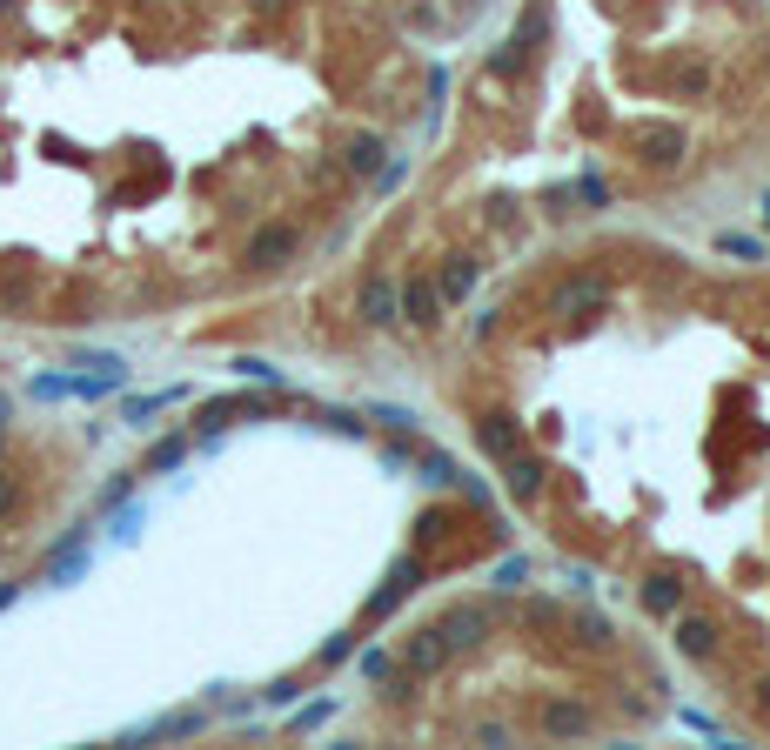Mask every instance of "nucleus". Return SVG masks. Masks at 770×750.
<instances>
[{
    "instance_id": "1",
    "label": "nucleus",
    "mask_w": 770,
    "mask_h": 750,
    "mask_svg": "<svg viewBox=\"0 0 770 750\" xmlns=\"http://www.w3.org/2000/svg\"><path fill=\"white\" fill-rule=\"evenodd\" d=\"M422 583H429V563H422V556H396V563H389V576H382V590L369 596V610H362V617H369V623H389L402 603L422 590Z\"/></svg>"
},
{
    "instance_id": "2",
    "label": "nucleus",
    "mask_w": 770,
    "mask_h": 750,
    "mask_svg": "<svg viewBox=\"0 0 770 750\" xmlns=\"http://www.w3.org/2000/svg\"><path fill=\"white\" fill-rule=\"evenodd\" d=\"M295 255H302V228H288V221H268V228H255V235H248V248H242V262L248 268H288L295 262Z\"/></svg>"
},
{
    "instance_id": "3",
    "label": "nucleus",
    "mask_w": 770,
    "mask_h": 750,
    "mask_svg": "<svg viewBox=\"0 0 770 750\" xmlns=\"http://www.w3.org/2000/svg\"><path fill=\"white\" fill-rule=\"evenodd\" d=\"M355 315H362V329L389 335V329H396V322H402L396 282H389V275H369V282H362V295H355Z\"/></svg>"
},
{
    "instance_id": "4",
    "label": "nucleus",
    "mask_w": 770,
    "mask_h": 750,
    "mask_svg": "<svg viewBox=\"0 0 770 750\" xmlns=\"http://www.w3.org/2000/svg\"><path fill=\"white\" fill-rule=\"evenodd\" d=\"M449 657H456V650H449V643H442V630L429 623V630H409V643L396 650V670H409V677H436Z\"/></svg>"
},
{
    "instance_id": "5",
    "label": "nucleus",
    "mask_w": 770,
    "mask_h": 750,
    "mask_svg": "<svg viewBox=\"0 0 770 750\" xmlns=\"http://www.w3.org/2000/svg\"><path fill=\"white\" fill-rule=\"evenodd\" d=\"M436 630H442V643H449V650H476V643L489 637V610H483V603H456V610H449Z\"/></svg>"
},
{
    "instance_id": "6",
    "label": "nucleus",
    "mask_w": 770,
    "mask_h": 750,
    "mask_svg": "<svg viewBox=\"0 0 770 750\" xmlns=\"http://www.w3.org/2000/svg\"><path fill=\"white\" fill-rule=\"evenodd\" d=\"M476 442H483V456H516L523 449V422L509 416V409H489V416H476Z\"/></svg>"
},
{
    "instance_id": "7",
    "label": "nucleus",
    "mask_w": 770,
    "mask_h": 750,
    "mask_svg": "<svg viewBox=\"0 0 770 750\" xmlns=\"http://www.w3.org/2000/svg\"><path fill=\"white\" fill-rule=\"evenodd\" d=\"M396 302H402V315H409L416 329H442V295H436V282L409 275V282H396Z\"/></svg>"
},
{
    "instance_id": "8",
    "label": "nucleus",
    "mask_w": 770,
    "mask_h": 750,
    "mask_svg": "<svg viewBox=\"0 0 770 750\" xmlns=\"http://www.w3.org/2000/svg\"><path fill=\"white\" fill-rule=\"evenodd\" d=\"M483 282V262L476 255H442V275H436V295L442 309H456V302H469V288Z\"/></svg>"
},
{
    "instance_id": "9",
    "label": "nucleus",
    "mask_w": 770,
    "mask_h": 750,
    "mask_svg": "<svg viewBox=\"0 0 770 750\" xmlns=\"http://www.w3.org/2000/svg\"><path fill=\"white\" fill-rule=\"evenodd\" d=\"M543 476H550V463H543V456H523V449H516V456H503V489L516 496V503H536V496H543Z\"/></svg>"
},
{
    "instance_id": "10",
    "label": "nucleus",
    "mask_w": 770,
    "mask_h": 750,
    "mask_svg": "<svg viewBox=\"0 0 770 750\" xmlns=\"http://www.w3.org/2000/svg\"><path fill=\"white\" fill-rule=\"evenodd\" d=\"M590 730H596L590 704H576V697H550L543 704V737H590Z\"/></svg>"
},
{
    "instance_id": "11",
    "label": "nucleus",
    "mask_w": 770,
    "mask_h": 750,
    "mask_svg": "<svg viewBox=\"0 0 770 750\" xmlns=\"http://www.w3.org/2000/svg\"><path fill=\"white\" fill-rule=\"evenodd\" d=\"M255 422V416H268V396H221V402H208V409H201V436H215V429H228V422Z\"/></svg>"
},
{
    "instance_id": "12",
    "label": "nucleus",
    "mask_w": 770,
    "mask_h": 750,
    "mask_svg": "<svg viewBox=\"0 0 770 750\" xmlns=\"http://www.w3.org/2000/svg\"><path fill=\"white\" fill-rule=\"evenodd\" d=\"M670 623H677V650L690 663H710V657H717V623H710V617H683V610H677Z\"/></svg>"
},
{
    "instance_id": "13",
    "label": "nucleus",
    "mask_w": 770,
    "mask_h": 750,
    "mask_svg": "<svg viewBox=\"0 0 770 750\" xmlns=\"http://www.w3.org/2000/svg\"><path fill=\"white\" fill-rule=\"evenodd\" d=\"M643 610L670 623V617L683 610V576H677V570H657V576H643Z\"/></svg>"
},
{
    "instance_id": "14",
    "label": "nucleus",
    "mask_w": 770,
    "mask_h": 750,
    "mask_svg": "<svg viewBox=\"0 0 770 750\" xmlns=\"http://www.w3.org/2000/svg\"><path fill=\"white\" fill-rule=\"evenodd\" d=\"M630 141H637V155L650 161V168H677L683 161V134L677 128H637Z\"/></svg>"
},
{
    "instance_id": "15",
    "label": "nucleus",
    "mask_w": 770,
    "mask_h": 750,
    "mask_svg": "<svg viewBox=\"0 0 770 750\" xmlns=\"http://www.w3.org/2000/svg\"><path fill=\"white\" fill-rule=\"evenodd\" d=\"M201 724H208V717H201V710H168V717H161V724H148V730H134L128 744H161V737H195Z\"/></svg>"
},
{
    "instance_id": "16",
    "label": "nucleus",
    "mask_w": 770,
    "mask_h": 750,
    "mask_svg": "<svg viewBox=\"0 0 770 750\" xmlns=\"http://www.w3.org/2000/svg\"><path fill=\"white\" fill-rule=\"evenodd\" d=\"M342 168H349L355 181H375L382 175V141H375V134H355L349 148H342Z\"/></svg>"
},
{
    "instance_id": "17",
    "label": "nucleus",
    "mask_w": 770,
    "mask_h": 750,
    "mask_svg": "<svg viewBox=\"0 0 770 750\" xmlns=\"http://www.w3.org/2000/svg\"><path fill=\"white\" fill-rule=\"evenodd\" d=\"M603 302H610L603 275H576V282L563 288V295H556V309H563V315H570V309H603Z\"/></svg>"
},
{
    "instance_id": "18",
    "label": "nucleus",
    "mask_w": 770,
    "mask_h": 750,
    "mask_svg": "<svg viewBox=\"0 0 770 750\" xmlns=\"http://www.w3.org/2000/svg\"><path fill=\"white\" fill-rule=\"evenodd\" d=\"M188 449H195V436H161L148 449V463H141V476H161V469H181L188 463Z\"/></svg>"
},
{
    "instance_id": "19",
    "label": "nucleus",
    "mask_w": 770,
    "mask_h": 750,
    "mask_svg": "<svg viewBox=\"0 0 770 750\" xmlns=\"http://www.w3.org/2000/svg\"><path fill=\"white\" fill-rule=\"evenodd\" d=\"M543 34H550V0H529V14L516 21V34H509V41L523 47V54H536V47H543Z\"/></svg>"
},
{
    "instance_id": "20",
    "label": "nucleus",
    "mask_w": 770,
    "mask_h": 750,
    "mask_svg": "<svg viewBox=\"0 0 770 750\" xmlns=\"http://www.w3.org/2000/svg\"><path fill=\"white\" fill-rule=\"evenodd\" d=\"M181 396H188V389H161V396H134V402H121V422H134V429H141L148 416H161V409H168V402H181Z\"/></svg>"
},
{
    "instance_id": "21",
    "label": "nucleus",
    "mask_w": 770,
    "mask_h": 750,
    "mask_svg": "<svg viewBox=\"0 0 770 750\" xmlns=\"http://www.w3.org/2000/svg\"><path fill=\"white\" fill-rule=\"evenodd\" d=\"M422 483H429V489H449V483H456V463H449L442 449H422Z\"/></svg>"
},
{
    "instance_id": "22",
    "label": "nucleus",
    "mask_w": 770,
    "mask_h": 750,
    "mask_svg": "<svg viewBox=\"0 0 770 750\" xmlns=\"http://www.w3.org/2000/svg\"><path fill=\"white\" fill-rule=\"evenodd\" d=\"M88 570V550H81V543H74V550H61L54 556V563H47V583H74V576Z\"/></svg>"
},
{
    "instance_id": "23",
    "label": "nucleus",
    "mask_w": 770,
    "mask_h": 750,
    "mask_svg": "<svg viewBox=\"0 0 770 750\" xmlns=\"http://www.w3.org/2000/svg\"><path fill=\"white\" fill-rule=\"evenodd\" d=\"M489 583H496V590H523V583H529V556H503Z\"/></svg>"
},
{
    "instance_id": "24",
    "label": "nucleus",
    "mask_w": 770,
    "mask_h": 750,
    "mask_svg": "<svg viewBox=\"0 0 770 750\" xmlns=\"http://www.w3.org/2000/svg\"><path fill=\"white\" fill-rule=\"evenodd\" d=\"M677 94H690V101H704V94H710V67H704V61H690V67L677 74Z\"/></svg>"
},
{
    "instance_id": "25",
    "label": "nucleus",
    "mask_w": 770,
    "mask_h": 750,
    "mask_svg": "<svg viewBox=\"0 0 770 750\" xmlns=\"http://www.w3.org/2000/svg\"><path fill=\"white\" fill-rule=\"evenodd\" d=\"M322 422H329L335 436H369V422L355 416V409H329V416H322Z\"/></svg>"
},
{
    "instance_id": "26",
    "label": "nucleus",
    "mask_w": 770,
    "mask_h": 750,
    "mask_svg": "<svg viewBox=\"0 0 770 750\" xmlns=\"http://www.w3.org/2000/svg\"><path fill=\"white\" fill-rule=\"evenodd\" d=\"M235 369H242V375H255V382H268V389H282V369H268L262 355H242Z\"/></svg>"
},
{
    "instance_id": "27",
    "label": "nucleus",
    "mask_w": 770,
    "mask_h": 750,
    "mask_svg": "<svg viewBox=\"0 0 770 750\" xmlns=\"http://www.w3.org/2000/svg\"><path fill=\"white\" fill-rule=\"evenodd\" d=\"M128 496H134V476H128V469H121V476H114V483L101 489V509H121V503H128Z\"/></svg>"
},
{
    "instance_id": "28",
    "label": "nucleus",
    "mask_w": 770,
    "mask_h": 750,
    "mask_svg": "<svg viewBox=\"0 0 770 750\" xmlns=\"http://www.w3.org/2000/svg\"><path fill=\"white\" fill-rule=\"evenodd\" d=\"M369 416L382 422V429H416V416H409V409H389V402H375Z\"/></svg>"
},
{
    "instance_id": "29",
    "label": "nucleus",
    "mask_w": 770,
    "mask_h": 750,
    "mask_svg": "<svg viewBox=\"0 0 770 750\" xmlns=\"http://www.w3.org/2000/svg\"><path fill=\"white\" fill-rule=\"evenodd\" d=\"M442 530H449V516H442V509H422V516H416V536H422V543H436Z\"/></svg>"
},
{
    "instance_id": "30",
    "label": "nucleus",
    "mask_w": 770,
    "mask_h": 750,
    "mask_svg": "<svg viewBox=\"0 0 770 750\" xmlns=\"http://www.w3.org/2000/svg\"><path fill=\"white\" fill-rule=\"evenodd\" d=\"M576 201H590V208H610V188H603L596 175H583V181H576Z\"/></svg>"
},
{
    "instance_id": "31",
    "label": "nucleus",
    "mask_w": 770,
    "mask_h": 750,
    "mask_svg": "<svg viewBox=\"0 0 770 750\" xmlns=\"http://www.w3.org/2000/svg\"><path fill=\"white\" fill-rule=\"evenodd\" d=\"M717 248L737 255V262H757V242H750V235H717Z\"/></svg>"
},
{
    "instance_id": "32",
    "label": "nucleus",
    "mask_w": 770,
    "mask_h": 750,
    "mask_svg": "<svg viewBox=\"0 0 770 750\" xmlns=\"http://www.w3.org/2000/svg\"><path fill=\"white\" fill-rule=\"evenodd\" d=\"M355 657V630H349V637H329V643H322V663H349Z\"/></svg>"
},
{
    "instance_id": "33",
    "label": "nucleus",
    "mask_w": 770,
    "mask_h": 750,
    "mask_svg": "<svg viewBox=\"0 0 770 750\" xmlns=\"http://www.w3.org/2000/svg\"><path fill=\"white\" fill-rule=\"evenodd\" d=\"M329 710H335V704H329V697H322V704H308V710H302V717H295V730H322V724H329Z\"/></svg>"
},
{
    "instance_id": "34",
    "label": "nucleus",
    "mask_w": 770,
    "mask_h": 750,
    "mask_svg": "<svg viewBox=\"0 0 770 750\" xmlns=\"http://www.w3.org/2000/svg\"><path fill=\"white\" fill-rule=\"evenodd\" d=\"M262 697H268V704H295V697H302V684H295V677H282V684H268Z\"/></svg>"
},
{
    "instance_id": "35",
    "label": "nucleus",
    "mask_w": 770,
    "mask_h": 750,
    "mask_svg": "<svg viewBox=\"0 0 770 750\" xmlns=\"http://www.w3.org/2000/svg\"><path fill=\"white\" fill-rule=\"evenodd\" d=\"M362 677H389V650H362Z\"/></svg>"
},
{
    "instance_id": "36",
    "label": "nucleus",
    "mask_w": 770,
    "mask_h": 750,
    "mask_svg": "<svg viewBox=\"0 0 770 750\" xmlns=\"http://www.w3.org/2000/svg\"><path fill=\"white\" fill-rule=\"evenodd\" d=\"M469 737H476V744H509V724H476Z\"/></svg>"
},
{
    "instance_id": "37",
    "label": "nucleus",
    "mask_w": 770,
    "mask_h": 750,
    "mask_svg": "<svg viewBox=\"0 0 770 750\" xmlns=\"http://www.w3.org/2000/svg\"><path fill=\"white\" fill-rule=\"evenodd\" d=\"M21 503V483H14V476H7V469H0V516H7V509Z\"/></svg>"
},
{
    "instance_id": "38",
    "label": "nucleus",
    "mask_w": 770,
    "mask_h": 750,
    "mask_svg": "<svg viewBox=\"0 0 770 750\" xmlns=\"http://www.w3.org/2000/svg\"><path fill=\"white\" fill-rule=\"evenodd\" d=\"M7 603H14V583H0V610H7Z\"/></svg>"
},
{
    "instance_id": "39",
    "label": "nucleus",
    "mask_w": 770,
    "mask_h": 750,
    "mask_svg": "<svg viewBox=\"0 0 770 750\" xmlns=\"http://www.w3.org/2000/svg\"><path fill=\"white\" fill-rule=\"evenodd\" d=\"M764 228H770V195H764Z\"/></svg>"
},
{
    "instance_id": "40",
    "label": "nucleus",
    "mask_w": 770,
    "mask_h": 750,
    "mask_svg": "<svg viewBox=\"0 0 770 750\" xmlns=\"http://www.w3.org/2000/svg\"><path fill=\"white\" fill-rule=\"evenodd\" d=\"M0 429H7V402H0Z\"/></svg>"
},
{
    "instance_id": "41",
    "label": "nucleus",
    "mask_w": 770,
    "mask_h": 750,
    "mask_svg": "<svg viewBox=\"0 0 770 750\" xmlns=\"http://www.w3.org/2000/svg\"><path fill=\"white\" fill-rule=\"evenodd\" d=\"M462 7H483V0H462Z\"/></svg>"
},
{
    "instance_id": "42",
    "label": "nucleus",
    "mask_w": 770,
    "mask_h": 750,
    "mask_svg": "<svg viewBox=\"0 0 770 750\" xmlns=\"http://www.w3.org/2000/svg\"><path fill=\"white\" fill-rule=\"evenodd\" d=\"M0 7H14V0H0Z\"/></svg>"
},
{
    "instance_id": "43",
    "label": "nucleus",
    "mask_w": 770,
    "mask_h": 750,
    "mask_svg": "<svg viewBox=\"0 0 770 750\" xmlns=\"http://www.w3.org/2000/svg\"><path fill=\"white\" fill-rule=\"evenodd\" d=\"M0 449H7V442H0Z\"/></svg>"
}]
</instances>
